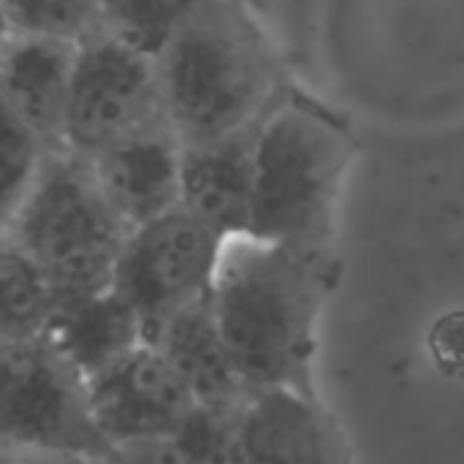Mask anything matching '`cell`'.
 I'll return each instance as SVG.
<instances>
[{
  "label": "cell",
  "mask_w": 464,
  "mask_h": 464,
  "mask_svg": "<svg viewBox=\"0 0 464 464\" xmlns=\"http://www.w3.org/2000/svg\"><path fill=\"white\" fill-rule=\"evenodd\" d=\"M353 139L340 117L291 90L261 122L253 239L337 245Z\"/></svg>",
  "instance_id": "cell-3"
},
{
  "label": "cell",
  "mask_w": 464,
  "mask_h": 464,
  "mask_svg": "<svg viewBox=\"0 0 464 464\" xmlns=\"http://www.w3.org/2000/svg\"><path fill=\"white\" fill-rule=\"evenodd\" d=\"M130 234L90 160L63 150L46 158L19 207L3 218L0 242L19 247L46 272L63 307L114 285Z\"/></svg>",
  "instance_id": "cell-4"
},
{
  "label": "cell",
  "mask_w": 464,
  "mask_h": 464,
  "mask_svg": "<svg viewBox=\"0 0 464 464\" xmlns=\"http://www.w3.org/2000/svg\"><path fill=\"white\" fill-rule=\"evenodd\" d=\"M182 155L185 139L160 111L95 152L90 166L117 212L139 228L182 207Z\"/></svg>",
  "instance_id": "cell-9"
},
{
  "label": "cell",
  "mask_w": 464,
  "mask_h": 464,
  "mask_svg": "<svg viewBox=\"0 0 464 464\" xmlns=\"http://www.w3.org/2000/svg\"><path fill=\"white\" fill-rule=\"evenodd\" d=\"M228 242L185 207L133 228L111 288L139 313L144 343L174 313L215 294Z\"/></svg>",
  "instance_id": "cell-6"
},
{
  "label": "cell",
  "mask_w": 464,
  "mask_h": 464,
  "mask_svg": "<svg viewBox=\"0 0 464 464\" xmlns=\"http://www.w3.org/2000/svg\"><path fill=\"white\" fill-rule=\"evenodd\" d=\"M49 334L87 378L144 343L139 313L114 288L65 302L57 310Z\"/></svg>",
  "instance_id": "cell-14"
},
{
  "label": "cell",
  "mask_w": 464,
  "mask_h": 464,
  "mask_svg": "<svg viewBox=\"0 0 464 464\" xmlns=\"http://www.w3.org/2000/svg\"><path fill=\"white\" fill-rule=\"evenodd\" d=\"M261 122L218 139L185 144L182 207L226 239L250 237L253 231Z\"/></svg>",
  "instance_id": "cell-11"
},
{
  "label": "cell",
  "mask_w": 464,
  "mask_h": 464,
  "mask_svg": "<svg viewBox=\"0 0 464 464\" xmlns=\"http://www.w3.org/2000/svg\"><path fill=\"white\" fill-rule=\"evenodd\" d=\"M52 150L8 109H3V218L11 215Z\"/></svg>",
  "instance_id": "cell-19"
},
{
  "label": "cell",
  "mask_w": 464,
  "mask_h": 464,
  "mask_svg": "<svg viewBox=\"0 0 464 464\" xmlns=\"http://www.w3.org/2000/svg\"><path fill=\"white\" fill-rule=\"evenodd\" d=\"M234 464H356V457L324 397L256 389L242 416Z\"/></svg>",
  "instance_id": "cell-10"
},
{
  "label": "cell",
  "mask_w": 464,
  "mask_h": 464,
  "mask_svg": "<svg viewBox=\"0 0 464 464\" xmlns=\"http://www.w3.org/2000/svg\"><path fill=\"white\" fill-rule=\"evenodd\" d=\"M147 343L166 356L198 402H237L256 392L242 381L231 359L218 321L215 294L174 313Z\"/></svg>",
  "instance_id": "cell-13"
},
{
  "label": "cell",
  "mask_w": 464,
  "mask_h": 464,
  "mask_svg": "<svg viewBox=\"0 0 464 464\" xmlns=\"http://www.w3.org/2000/svg\"><path fill=\"white\" fill-rule=\"evenodd\" d=\"M155 65L163 106L185 144L256 125L294 90L245 0H198Z\"/></svg>",
  "instance_id": "cell-2"
},
{
  "label": "cell",
  "mask_w": 464,
  "mask_h": 464,
  "mask_svg": "<svg viewBox=\"0 0 464 464\" xmlns=\"http://www.w3.org/2000/svg\"><path fill=\"white\" fill-rule=\"evenodd\" d=\"M343 277L337 245L239 237L226 245L215 310L231 359L250 389L321 397L318 326Z\"/></svg>",
  "instance_id": "cell-1"
},
{
  "label": "cell",
  "mask_w": 464,
  "mask_h": 464,
  "mask_svg": "<svg viewBox=\"0 0 464 464\" xmlns=\"http://www.w3.org/2000/svg\"><path fill=\"white\" fill-rule=\"evenodd\" d=\"M160 111L166 106L155 57L106 30L79 41L65 133L68 152L90 160L106 144Z\"/></svg>",
  "instance_id": "cell-7"
},
{
  "label": "cell",
  "mask_w": 464,
  "mask_h": 464,
  "mask_svg": "<svg viewBox=\"0 0 464 464\" xmlns=\"http://www.w3.org/2000/svg\"><path fill=\"white\" fill-rule=\"evenodd\" d=\"M0 464H101L90 457L63 454V451H44L16 443H0Z\"/></svg>",
  "instance_id": "cell-21"
},
{
  "label": "cell",
  "mask_w": 464,
  "mask_h": 464,
  "mask_svg": "<svg viewBox=\"0 0 464 464\" xmlns=\"http://www.w3.org/2000/svg\"><path fill=\"white\" fill-rule=\"evenodd\" d=\"M5 33L84 41L103 30L98 0H3Z\"/></svg>",
  "instance_id": "cell-18"
},
{
  "label": "cell",
  "mask_w": 464,
  "mask_h": 464,
  "mask_svg": "<svg viewBox=\"0 0 464 464\" xmlns=\"http://www.w3.org/2000/svg\"><path fill=\"white\" fill-rule=\"evenodd\" d=\"M0 343H24L49 334L60 310V294L46 272L8 242H0Z\"/></svg>",
  "instance_id": "cell-15"
},
{
  "label": "cell",
  "mask_w": 464,
  "mask_h": 464,
  "mask_svg": "<svg viewBox=\"0 0 464 464\" xmlns=\"http://www.w3.org/2000/svg\"><path fill=\"white\" fill-rule=\"evenodd\" d=\"M92 408L111 446L171 440L198 400L166 356L141 343L90 378Z\"/></svg>",
  "instance_id": "cell-8"
},
{
  "label": "cell",
  "mask_w": 464,
  "mask_h": 464,
  "mask_svg": "<svg viewBox=\"0 0 464 464\" xmlns=\"http://www.w3.org/2000/svg\"><path fill=\"white\" fill-rule=\"evenodd\" d=\"M253 394V392H250ZM198 402L182 430L171 438L188 464H234L247 400Z\"/></svg>",
  "instance_id": "cell-17"
},
{
  "label": "cell",
  "mask_w": 464,
  "mask_h": 464,
  "mask_svg": "<svg viewBox=\"0 0 464 464\" xmlns=\"http://www.w3.org/2000/svg\"><path fill=\"white\" fill-rule=\"evenodd\" d=\"M0 443L103 459L111 443L98 427L90 378L52 334L0 343Z\"/></svg>",
  "instance_id": "cell-5"
},
{
  "label": "cell",
  "mask_w": 464,
  "mask_h": 464,
  "mask_svg": "<svg viewBox=\"0 0 464 464\" xmlns=\"http://www.w3.org/2000/svg\"><path fill=\"white\" fill-rule=\"evenodd\" d=\"M103 30L158 57L198 0H98Z\"/></svg>",
  "instance_id": "cell-16"
},
{
  "label": "cell",
  "mask_w": 464,
  "mask_h": 464,
  "mask_svg": "<svg viewBox=\"0 0 464 464\" xmlns=\"http://www.w3.org/2000/svg\"><path fill=\"white\" fill-rule=\"evenodd\" d=\"M79 44L54 35L5 33L3 109L14 111L52 152H63Z\"/></svg>",
  "instance_id": "cell-12"
},
{
  "label": "cell",
  "mask_w": 464,
  "mask_h": 464,
  "mask_svg": "<svg viewBox=\"0 0 464 464\" xmlns=\"http://www.w3.org/2000/svg\"><path fill=\"white\" fill-rule=\"evenodd\" d=\"M101 464H188L174 440H144L111 446Z\"/></svg>",
  "instance_id": "cell-20"
}]
</instances>
